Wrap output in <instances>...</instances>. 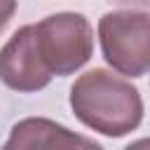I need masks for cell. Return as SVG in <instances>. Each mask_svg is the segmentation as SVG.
Listing matches in <instances>:
<instances>
[{
    "label": "cell",
    "mask_w": 150,
    "mask_h": 150,
    "mask_svg": "<svg viewBox=\"0 0 150 150\" xmlns=\"http://www.w3.org/2000/svg\"><path fill=\"white\" fill-rule=\"evenodd\" d=\"M68 101L84 127L110 138H122L143 122L141 91L105 68L82 73L70 87Z\"/></svg>",
    "instance_id": "cell-1"
},
{
    "label": "cell",
    "mask_w": 150,
    "mask_h": 150,
    "mask_svg": "<svg viewBox=\"0 0 150 150\" xmlns=\"http://www.w3.org/2000/svg\"><path fill=\"white\" fill-rule=\"evenodd\" d=\"M98 42L105 63L127 77L150 70V14L138 9H112L98 19Z\"/></svg>",
    "instance_id": "cell-2"
},
{
    "label": "cell",
    "mask_w": 150,
    "mask_h": 150,
    "mask_svg": "<svg viewBox=\"0 0 150 150\" xmlns=\"http://www.w3.org/2000/svg\"><path fill=\"white\" fill-rule=\"evenodd\" d=\"M40 56L52 75L66 77L80 70L94 54V28L80 12H56L35 23Z\"/></svg>",
    "instance_id": "cell-3"
},
{
    "label": "cell",
    "mask_w": 150,
    "mask_h": 150,
    "mask_svg": "<svg viewBox=\"0 0 150 150\" xmlns=\"http://www.w3.org/2000/svg\"><path fill=\"white\" fill-rule=\"evenodd\" d=\"M52 77L38 49L35 23L16 28L0 49V82L19 94H33L45 89Z\"/></svg>",
    "instance_id": "cell-4"
},
{
    "label": "cell",
    "mask_w": 150,
    "mask_h": 150,
    "mask_svg": "<svg viewBox=\"0 0 150 150\" xmlns=\"http://www.w3.org/2000/svg\"><path fill=\"white\" fill-rule=\"evenodd\" d=\"M52 127L54 120L49 117H23L9 129V136L0 150H42Z\"/></svg>",
    "instance_id": "cell-5"
},
{
    "label": "cell",
    "mask_w": 150,
    "mask_h": 150,
    "mask_svg": "<svg viewBox=\"0 0 150 150\" xmlns=\"http://www.w3.org/2000/svg\"><path fill=\"white\" fill-rule=\"evenodd\" d=\"M42 150H103V145L89 136H82V134L54 122V127L49 129V134L42 143Z\"/></svg>",
    "instance_id": "cell-6"
},
{
    "label": "cell",
    "mask_w": 150,
    "mask_h": 150,
    "mask_svg": "<svg viewBox=\"0 0 150 150\" xmlns=\"http://www.w3.org/2000/svg\"><path fill=\"white\" fill-rule=\"evenodd\" d=\"M14 12H16V0H0V33L9 23V19L14 16Z\"/></svg>",
    "instance_id": "cell-7"
},
{
    "label": "cell",
    "mask_w": 150,
    "mask_h": 150,
    "mask_svg": "<svg viewBox=\"0 0 150 150\" xmlns=\"http://www.w3.org/2000/svg\"><path fill=\"white\" fill-rule=\"evenodd\" d=\"M124 150H150V136L145 138H138V141H131Z\"/></svg>",
    "instance_id": "cell-8"
}]
</instances>
